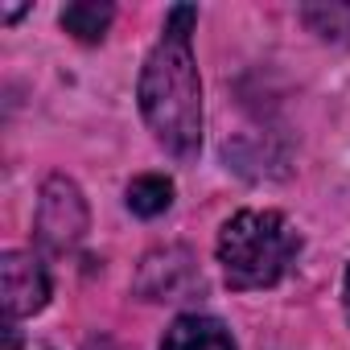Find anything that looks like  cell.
Listing matches in <instances>:
<instances>
[{"label":"cell","mask_w":350,"mask_h":350,"mask_svg":"<svg viewBox=\"0 0 350 350\" xmlns=\"http://www.w3.org/2000/svg\"><path fill=\"white\" fill-rule=\"evenodd\" d=\"M0 297H5V321L17 325L33 317L50 301V272L33 252H5L0 256Z\"/></svg>","instance_id":"4"},{"label":"cell","mask_w":350,"mask_h":350,"mask_svg":"<svg viewBox=\"0 0 350 350\" xmlns=\"http://www.w3.org/2000/svg\"><path fill=\"white\" fill-rule=\"evenodd\" d=\"M157 350H235V338L211 313H182L165 329Z\"/></svg>","instance_id":"6"},{"label":"cell","mask_w":350,"mask_h":350,"mask_svg":"<svg viewBox=\"0 0 350 350\" xmlns=\"http://www.w3.org/2000/svg\"><path fill=\"white\" fill-rule=\"evenodd\" d=\"M111 17H116L111 5H99V0H75V5L62 9V29L70 38H79V42H103Z\"/></svg>","instance_id":"8"},{"label":"cell","mask_w":350,"mask_h":350,"mask_svg":"<svg viewBox=\"0 0 350 350\" xmlns=\"http://www.w3.org/2000/svg\"><path fill=\"white\" fill-rule=\"evenodd\" d=\"M136 293L144 301H186L202 293V272L186 247H165L140 260L136 272Z\"/></svg>","instance_id":"5"},{"label":"cell","mask_w":350,"mask_h":350,"mask_svg":"<svg viewBox=\"0 0 350 350\" xmlns=\"http://www.w3.org/2000/svg\"><path fill=\"white\" fill-rule=\"evenodd\" d=\"M173 206V182L165 173H140L128 182V211L136 219H157Z\"/></svg>","instance_id":"7"},{"label":"cell","mask_w":350,"mask_h":350,"mask_svg":"<svg viewBox=\"0 0 350 350\" xmlns=\"http://www.w3.org/2000/svg\"><path fill=\"white\" fill-rule=\"evenodd\" d=\"M91 227V215H87V198L83 190L66 178V173H50L42 182V194H38V215H33V239L62 256V252H75L83 243Z\"/></svg>","instance_id":"3"},{"label":"cell","mask_w":350,"mask_h":350,"mask_svg":"<svg viewBox=\"0 0 350 350\" xmlns=\"http://www.w3.org/2000/svg\"><path fill=\"white\" fill-rule=\"evenodd\" d=\"M219 264L235 293L272 288L301 256V235L280 211H239L219 231Z\"/></svg>","instance_id":"2"},{"label":"cell","mask_w":350,"mask_h":350,"mask_svg":"<svg viewBox=\"0 0 350 350\" xmlns=\"http://www.w3.org/2000/svg\"><path fill=\"white\" fill-rule=\"evenodd\" d=\"M342 297H346V317H350V272H346V288H342Z\"/></svg>","instance_id":"9"},{"label":"cell","mask_w":350,"mask_h":350,"mask_svg":"<svg viewBox=\"0 0 350 350\" xmlns=\"http://www.w3.org/2000/svg\"><path fill=\"white\" fill-rule=\"evenodd\" d=\"M194 5H173L165 13L161 42L148 50L136 83L140 116L152 140L178 161H194L202 148V79L194 62Z\"/></svg>","instance_id":"1"}]
</instances>
